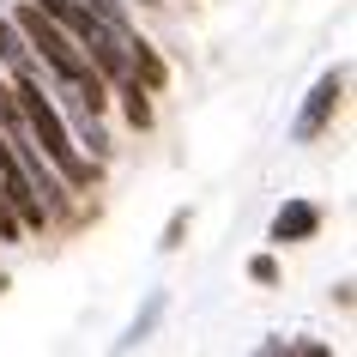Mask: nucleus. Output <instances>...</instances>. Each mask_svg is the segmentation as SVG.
Returning a JSON list of instances; mask_svg holds the SVG:
<instances>
[{
  "label": "nucleus",
  "instance_id": "f257e3e1",
  "mask_svg": "<svg viewBox=\"0 0 357 357\" xmlns=\"http://www.w3.org/2000/svg\"><path fill=\"white\" fill-rule=\"evenodd\" d=\"M19 37L31 43L43 55V67L61 79V85H79V91H91V97H103V73H97L91 61L73 49V37L61 31V19H49L43 6H19Z\"/></svg>",
  "mask_w": 357,
  "mask_h": 357
},
{
  "label": "nucleus",
  "instance_id": "f03ea898",
  "mask_svg": "<svg viewBox=\"0 0 357 357\" xmlns=\"http://www.w3.org/2000/svg\"><path fill=\"white\" fill-rule=\"evenodd\" d=\"M19 115L31 121V139H37V151L61 169V176H67V182H73V188H79V182H91V164L73 151V139H67V128H61L55 103L43 97V85H37V73H31V67L19 73Z\"/></svg>",
  "mask_w": 357,
  "mask_h": 357
},
{
  "label": "nucleus",
  "instance_id": "0eeeda50",
  "mask_svg": "<svg viewBox=\"0 0 357 357\" xmlns=\"http://www.w3.org/2000/svg\"><path fill=\"white\" fill-rule=\"evenodd\" d=\"M0 236H6V243H13V236H19V212L6 206V188H0Z\"/></svg>",
  "mask_w": 357,
  "mask_h": 357
},
{
  "label": "nucleus",
  "instance_id": "7ed1b4c3",
  "mask_svg": "<svg viewBox=\"0 0 357 357\" xmlns=\"http://www.w3.org/2000/svg\"><path fill=\"white\" fill-rule=\"evenodd\" d=\"M0 188H6V206L19 212V225H43L49 218V206H43V194L31 188V176H24L19 151H13V139L0 133Z\"/></svg>",
  "mask_w": 357,
  "mask_h": 357
},
{
  "label": "nucleus",
  "instance_id": "20e7f679",
  "mask_svg": "<svg viewBox=\"0 0 357 357\" xmlns=\"http://www.w3.org/2000/svg\"><path fill=\"white\" fill-rule=\"evenodd\" d=\"M339 85H345L339 73H327V79L315 85V97H309V109H303V121H297V133H303V139H315V133L327 128V115L339 109Z\"/></svg>",
  "mask_w": 357,
  "mask_h": 357
},
{
  "label": "nucleus",
  "instance_id": "423d86ee",
  "mask_svg": "<svg viewBox=\"0 0 357 357\" xmlns=\"http://www.w3.org/2000/svg\"><path fill=\"white\" fill-rule=\"evenodd\" d=\"M0 61H6L13 73L31 67V61H24V43H19V24H6V19H0Z\"/></svg>",
  "mask_w": 357,
  "mask_h": 357
},
{
  "label": "nucleus",
  "instance_id": "39448f33",
  "mask_svg": "<svg viewBox=\"0 0 357 357\" xmlns=\"http://www.w3.org/2000/svg\"><path fill=\"white\" fill-rule=\"evenodd\" d=\"M315 225H321V212L309 206V200H291V206L273 218V236H279V243H309V236H315Z\"/></svg>",
  "mask_w": 357,
  "mask_h": 357
},
{
  "label": "nucleus",
  "instance_id": "6e6552de",
  "mask_svg": "<svg viewBox=\"0 0 357 357\" xmlns=\"http://www.w3.org/2000/svg\"><path fill=\"white\" fill-rule=\"evenodd\" d=\"M43 6H49V19H61V24L73 19V0H43Z\"/></svg>",
  "mask_w": 357,
  "mask_h": 357
}]
</instances>
